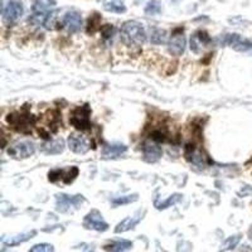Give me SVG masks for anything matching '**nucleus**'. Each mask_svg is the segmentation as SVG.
<instances>
[{"label": "nucleus", "instance_id": "nucleus-16", "mask_svg": "<svg viewBox=\"0 0 252 252\" xmlns=\"http://www.w3.org/2000/svg\"><path fill=\"white\" fill-rule=\"evenodd\" d=\"M63 150H64V141L62 139L46 141L40 145V152L46 155H57L63 153Z\"/></svg>", "mask_w": 252, "mask_h": 252}, {"label": "nucleus", "instance_id": "nucleus-11", "mask_svg": "<svg viewBox=\"0 0 252 252\" xmlns=\"http://www.w3.org/2000/svg\"><path fill=\"white\" fill-rule=\"evenodd\" d=\"M163 155V150L155 141L149 140L143 145V159L148 163H157Z\"/></svg>", "mask_w": 252, "mask_h": 252}, {"label": "nucleus", "instance_id": "nucleus-25", "mask_svg": "<svg viewBox=\"0 0 252 252\" xmlns=\"http://www.w3.org/2000/svg\"><path fill=\"white\" fill-rule=\"evenodd\" d=\"M161 10V4L158 1V0H152L148 3L145 8V13L149 15H157L159 14Z\"/></svg>", "mask_w": 252, "mask_h": 252}, {"label": "nucleus", "instance_id": "nucleus-26", "mask_svg": "<svg viewBox=\"0 0 252 252\" xmlns=\"http://www.w3.org/2000/svg\"><path fill=\"white\" fill-rule=\"evenodd\" d=\"M138 199V194H132V195H124V197L120 198H115L112 199V204L114 206H120V204H127L131 203V202H135Z\"/></svg>", "mask_w": 252, "mask_h": 252}, {"label": "nucleus", "instance_id": "nucleus-17", "mask_svg": "<svg viewBox=\"0 0 252 252\" xmlns=\"http://www.w3.org/2000/svg\"><path fill=\"white\" fill-rule=\"evenodd\" d=\"M37 235V231H31V232H26V233H19V235H14V236H4L1 238V242H3L5 246H18V245L23 244L26 241L31 240L34 236Z\"/></svg>", "mask_w": 252, "mask_h": 252}, {"label": "nucleus", "instance_id": "nucleus-28", "mask_svg": "<svg viewBox=\"0 0 252 252\" xmlns=\"http://www.w3.org/2000/svg\"><path fill=\"white\" fill-rule=\"evenodd\" d=\"M101 32H102L103 37H105V38H110V37H112V35H114L115 28L111 26V24H106V26L102 27Z\"/></svg>", "mask_w": 252, "mask_h": 252}, {"label": "nucleus", "instance_id": "nucleus-18", "mask_svg": "<svg viewBox=\"0 0 252 252\" xmlns=\"http://www.w3.org/2000/svg\"><path fill=\"white\" fill-rule=\"evenodd\" d=\"M126 152V146L124 144H111V145L103 146L101 155L103 159H115L123 155Z\"/></svg>", "mask_w": 252, "mask_h": 252}, {"label": "nucleus", "instance_id": "nucleus-14", "mask_svg": "<svg viewBox=\"0 0 252 252\" xmlns=\"http://www.w3.org/2000/svg\"><path fill=\"white\" fill-rule=\"evenodd\" d=\"M169 52L175 57H179L186 51V37L183 33H174L169 40Z\"/></svg>", "mask_w": 252, "mask_h": 252}, {"label": "nucleus", "instance_id": "nucleus-3", "mask_svg": "<svg viewBox=\"0 0 252 252\" xmlns=\"http://www.w3.org/2000/svg\"><path fill=\"white\" fill-rule=\"evenodd\" d=\"M85 202L82 195H68V194H57L56 199V209L61 213H67L72 209H78L81 204Z\"/></svg>", "mask_w": 252, "mask_h": 252}, {"label": "nucleus", "instance_id": "nucleus-9", "mask_svg": "<svg viewBox=\"0 0 252 252\" xmlns=\"http://www.w3.org/2000/svg\"><path fill=\"white\" fill-rule=\"evenodd\" d=\"M68 148L76 154H85L90 150L91 148V143L87 138H85L83 135L77 134V132H73L68 136Z\"/></svg>", "mask_w": 252, "mask_h": 252}, {"label": "nucleus", "instance_id": "nucleus-15", "mask_svg": "<svg viewBox=\"0 0 252 252\" xmlns=\"http://www.w3.org/2000/svg\"><path fill=\"white\" fill-rule=\"evenodd\" d=\"M144 213H145L144 211H143V212H141V211H138V212L135 213L134 216L126 217L125 220H121L120 223L116 226V228H115V232H116V233L126 232V231H130V229H132L134 227H136V224H138L139 222L143 220Z\"/></svg>", "mask_w": 252, "mask_h": 252}, {"label": "nucleus", "instance_id": "nucleus-29", "mask_svg": "<svg viewBox=\"0 0 252 252\" xmlns=\"http://www.w3.org/2000/svg\"><path fill=\"white\" fill-rule=\"evenodd\" d=\"M252 194V188L250 186H245L244 188L241 189L240 192H238V195L241 197H247V195H251Z\"/></svg>", "mask_w": 252, "mask_h": 252}, {"label": "nucleus", "instance_id": "nucleus-10", "mask_svg": "<svg viewBox=\"0 0 252 252\" xmlns=\"http://www.w3.org/2000/svg\"><path fill=\"white\" fill-rule=\"evenodd\" d=\"M220 44H227V46L232 47L233 49L240 52H247L252 48L251 42L238 34H226L223 39H220Z\"/></svg>", "mask_w": 252, "mask_h": 252}, {"label": "nucleus", "instance_id": "nucleus-5", "mask_svg": "<svg viewBox=\"0 0 252 252\" xmlns=\"http://www.w3.org/2000/svg\"><path fill=\"white\" fill-rule=\"evenodd\" d=\"M90 115H91V110L87 105L85 106H80L77 109L73 110L71 118H69V123L75 126L78 130H87L91 126V121H90Z\"/></svg>", "mask_w": 252, "mask_h": 252}, {"label": "nucleus", "instance_id": "nucleus-22", "mask_svg": "<svg viewBox=\"0 0 252 252\" xmlns=\"http://www.w3.org/2000/svg\"><path fill=\"white\" fill-rule=\"evenodd\" d=\"M168 40V35L164 29H154L152 32V37H150V42L153 44H163Z\"/></svg>", "mask_w": 252, "mask_h": 252}, {"label": "nucleus", "instance_id": "nucleus-19", "mask_svg": "<svg viewBox=\"0 0 252 252\" xmlns=\"http://www.w3.org/2000/svg\"><path fill=\"white\" fill-rule=\"evenodd\" d=\"M56 6V0H35L33 3V12L35 14H43Z\"/></svg>", "mask_w": 252, "mask_h": 252}, {"label": "nucleus", "instance_id": "nucleus-30", "mask_svg": "<svg viewBox=\"0 0 252 252\" xmlns=\"http://www.w3.org/2000/svg\"><path fill=\"white\" fill-rule=\"evenodd\" d=\"M249 236H250V238L252 240V226H251V228H250V231H249Z\"/></svg>", "mask_w": 252, "mask_h": 252}, {"label": "nucleus", "instance_id": "nucleus-6", "mask_svg": "<svg viewBox=\"0 0 252 252\" xmlns=\"http://www.w3.org/2000/svg\"><path fill=\"white\" fill-rule=\"evenodd\" d=\"M83 227L87 229H94V231L103 232V231H107L109 224L106 223V220H103L102 215L98 211L94 209L83 220Z\"/></svg>", "mask_w": 252, "mask_h": 252}, {"label": "nucleus", "instance_id": "nucleus-23", "mask_svg": "<svg viewBox=\"0 0 252 252\" xmlns=\"http://www.w3.org/2000/svg\"><path fill=\"white\" fill-rule=\"evenodd\" d=\"M240 241H241V235L231 236V237H228L226 241H224L223 244L220 245V252H224V251H229V250H233L238 244H240Z\"/></svg>", "mask_w": 252, "mask_h": 252}, {"label": "nucleus", "instance_id": "nucleus-21", "mask_svg": "<svg viewBox=\"0 0 252 252\" xmlns=\"http://www.w3.org/2000/svg\"><path fill=\"white\" fill-rule=\"evenodd\" d=\"M182 199V194H179V193H175V194L170 195V197L165 198V199H158V201H155V207H157L158 209H165V208H169V207L174 206V204H177L178 202L181 201Z\"/></svg>", "mask_w": 252, "mask_h": 252}, {"label": "nucleus", "instance_id": "nucleus-13", "mask_svg": "<svg viewBox=\"0 0 252 252\" xmlns=\"http://www.w3.org/2000/svg\"><path fill=\"white\" fill-rule=\"evenodd\" d=\"M62 23L69 32L76 33V32L80 31L81 27H82V17H81L80 13L76 12V10H71V12L66 13V15L63 17Z\"/></svg>", "mask_w": 252, "mask_h": 252}, {"label": "nucleus", "instance_id": "nucleus-7", "mask_svg": "<svg viewBox=\"0 0 252 252\" xmlns=\"http://www.w3.org/2000/svg\"><path fill=\"white\" fill-rule=\"evenodd\" d=\"M23 4L20 0H10L3 12V19L5 23H15L23 15Z\"/></svg>", "mask_w": 252, "mask_h": 252}, {"label": "nucleus", "instance_id": "nucleus-12", "mask_svg": "<svg viewBox=\"0 0 252 252\" xmlns=\"http://www.w3.org/2000/svg\"><path fill=\"white\" fill-rule=\"evenodd\" d=\"M209 43H211V38H209L208 33L204 31L195 32L194 34L190 37V49L194 53L202 52V49L206 48Z\"/></svg>", "mask_w": 252, "mask_h": 252}, {"label": "nucleus", "instance_id": "nucleus-20", "mask_svg": "<svg viewBox=\"0 0 252 252\" xmlns=\"http://www.w3.org/2000/svg\"><path fill=\"white\" fill-rule=\"evenodd\" d=\"M132 242L130 241H118V242H112V244L106 245L103 249L109 252H127L129 250H131Z\"/></svg>", "mask_w": 252, "mask_h": 252}, {"label": "nucleus", "instance_id": "nucleus-1", "mask_svg": "<svg viewBox=\"0 0 252 252\" xmlns=\"http://www.w3.org/2000/svg\"><path fill=\"white\" fill-rule=\"evenodd\" d=\"M121 39L126 46L130 47H139L143 46L146 40L145 31L143 26L135 20H129L121 26L120 29Z\"/></svg>", "mask_w": 252, "mask_h": 252}, {"label": "nucleus", "instance_id": "nucleus-4", "mask_svg": "<svg viewBox=\"0 0 252 252\" xmlns=\"http://www.w3.org/2000/svg\"><path fill=\"white\" fill-rule=\"evenodd\" d=\"M35 153V145L29 140H19L9 146L8 154L13 159H27Z\"/></svg>", "mask_w": 252, "mask_h": 252}, {"label": "nucleus", "instance_id": "nucleus-27", "mask_svg": "<svg viewBox=\"0 0 252 252\" xmlns=\"http://www.w3.org/2000/svg\"><path fill=\"white\" fill-rule=\"evenodd\" d=\"M29 252H55V247L49 244H38L32 247Z\"/></svg>", "mask_w": 252, "mask_h": 252}, {"label": "nucleus", "instance_id": "nucleus-8", "mask_svg": "<svg viewBox=\"0 0 252 252\" xmlns=\"http://www.w3.org/2000/svg\"><path fill=\"white\" fill-rule=\"evenodd\" d=\"M186 158L189 163L199 170L206 169L207 165H208V159H207L206 155H204L199 149L194 148V146H187Z\"/></svg>", "mask_w": 252, "mask_h": 252}, {"label": "nucleus", "instance_id": "nucleus-2", "mask_svg": "<svg viewBox=\"0 0 252 252\" xmlns=\"http://www.w3.org/2000/svg\"><path fill=\"white\" fill-rule=\"evenodd\" d=\"M6 120L13 129L23 134H29L32 131V126L34 125L35 121L34 118L28 112H13L8 115Z\"/></svg>", "mask_w": 252, "mask_h": 252}, {"label": "nucleus", "instance_id": "nucleus-24", "mask_svg": "<svg viewBox=\"0 0 252 252\" xmlns=\"http://www.w3.org/2000/svg\"><path fill=\"white\" fill-rule=\"evenodd\" d=\"M105 10L111 13H124L126 10L124 3H121L120 0H112V1H109V3H105L103 5Z\"/></svg>", "mask_w": 252, "mask_h": 252}]
</instances>
